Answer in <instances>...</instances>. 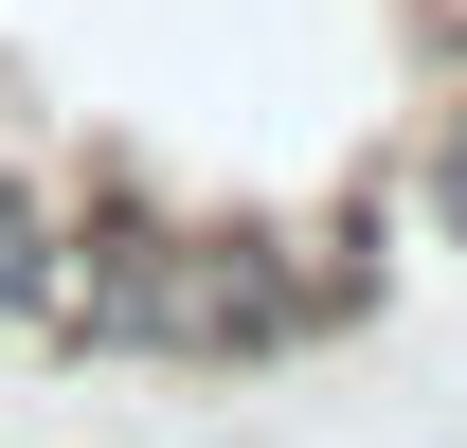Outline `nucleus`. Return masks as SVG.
<instances>
[{
	"label": "nucleus",
	"mask_w": 467,
	"mask_h": 448,
	"mask_svg": "<svg viewBox=\"0 0 467 448\" xmlns=\"http://www.w3.org/2000/svg\"><path fill=\"white\" fill-rule=\"evenodd\" d=\"M324 305H342V287L288 270L270 233H198V216L109 198V216H72L55 341H90V359H288Z\"/></svg>",
	"instance_id": "obj_1"
},
{
	"label": "nucleus",
	"mask_w": 467,
	"mask_h": 448,
	"mask_svg": "<svg viewBox=\"0 0 467 448\" xmlns=\"http://www.w3.org/2000/svg\"><path fill=\"white\" fill-rule=\"evenodd\" d=\"M431 216L467 233V108H450V144H431Z\"/></svg>",
	"instance_id": "obj_3"
},
{
	"label": "nucleus",
	"mask_w": 467,
	"mask_h": 448,
	"mask_svg": "<svg viewBox=\"0 0 467 448\" xmlns=\"http://www.w3.org/2000/svg\"><path fill=\"white\" fill-rule=\"evenodd\" d=\"M55 287H72V198L0 144V323H55Z\"/></svg>",
	"instance_id": "obj_2"
}]
</instances>
